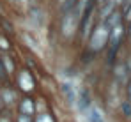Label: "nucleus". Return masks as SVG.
Returning <instances> with one entry per match:
<instances>
[{
	"label": "nucleus",
	"mask_w": 131,
	"mask_h": 122,
	"mask_svg": "<svg viewBox=\"0 0 131 122\" xmlns=\"http://www.w3.org/2000/svg\"><path fill=\"white\" fill-rule=\"evenodd\" d=\"M78 25L80 16L74 9L59 13V36L64 41H73L78 36Z\"/></svg>",
	"instance_id": "nucleus-1"
},
{
	"label": "nucleus",
	"mask_w": 131,
	"mask_h": 122,
	"mask_svg": "<svg viewBox=\"0 0 131 122\" xmlns=\"http://www.w3.org/2000/svg\"><path fill=\"white\" fill-rule=\"evenodd\" d=\"M108 34H110L108 25H106L105 21H96L92 32L89 34L87 41H85L87 50H89V51H92V53H99V51H103V50L106 48V44H108Z\"/></svg>",
	"instance_id": "nucleus-2"
},
{
	"label": "nucleus",
	"mask_w": 131,
	"mask_h": 122,
	"mask_svg": "<svg viewBox=\"0 0 131 122\" xmlns=\"http://www.w3.org/2000/svg\"><path fill=\"white\" fill-rule=\"evenodd\" d=\"M13 80H14V87L18 88L20 94H34L37 88V80L34 76V71H30L28 67L16 69Z\"/></svg>",
	"instance_id": "nucleus-3"
},
{
	"label": "nucleus",
	"mask_w": 131,
	"mask_h": 122,
	"mask_svg": "<svg viewBox=\"0 0 131 122\" xmlns=\"http://www.w3.org/2000/svg\"><path fill=\"white\" fill-rule=\"evenodd\" d=\"M124 36H126L124 23L115 25V27L110 28L108 44H106V48H108V64H113V59H115V55H117V51H119V48H121V44H122Z\"/></svg>",
	"instance_id": "nucleus-4"
},
{
	"label": "nucleus",
	"mask_w": 131,
	"mask_h": 122,
	"mask_svg": "<svg viewBox=\"0 0 131 122\" xmlns=\"http://www.w3.org/2000/svg\"><path fill=\"white\" fill-rule=\"evenodd\" d=\"M18 97H20V92H18V88H16L14 85H11L9 81L0 85V99L4 103V110H13V108H16Z\"/></svg>",
	"instance_id": "nucleus-5"
},
{
	"label": "nucleus",
	"mask_w": 131,
	"mask_h": 122,
	"mask_svg": "<svg viewBox=\"0 0 131 122\" xmlns=\"http://www.w3.org/2000/svg\"><path fill=\"white\" fill-rule=\"evenodd\" d=\"M59 90H60V94L64 96L66 103L71 104V106H74V103H76V96H78V87L73 83V80L59 81Z\"/></svg>",
	"instance_id": "nucleus-6"
},
{
	"label": "nucleus",
	"mask_w": 131,
	"mask_h": 122,
	"mask_svg": "<svg viewBox=\"0 0 131 122\" xmlns=\"http://www.w3.org/2000/svg\"><path fill=\"white\" fill-rule=\"evenodd\" d=\"M16 112L27 113V115H36V97L32 94H21L16 103Z\"/></svg>",
	"instance_id": "nucleus-7"
},
{
	"label": "nucleus",
	"mask_w": 131,
	"mask_h": 122,
	"mask_svg": "<svg viewBox=\"0 0 131 122\" xmlns=\"http://www.w3.org/2000/svg\"><path fill=\"white\" fill-rule=\"evenodd\" d=\"M74 106H76L78 112H83V113L92 106V97H90L89 88H85V87L78 88V96H76V103H74Z\"/></svg>",
	"instance_id": "nucleus-8"
},
{
	"label": "nucleus",
	"mask_w": 131,
	"mask_h": 122,
	"mask_svg": "<svg viewBox=\"0 0 131 122\" xmlns=\"http://www.w3.org/2000/svg\"><path fill=\"white\" fill-rule=\"evenodd\" d=\"M0 62H2V65H4V71H5V74L9 76V78H13L14 76V73H16V59L13 57V51L11 53H0Z\"/></svg>",
	"instance_id": "nucleus-9"
},
{
	"label": "nucleus",
	"mask_w": 131,
	"mask_h": 122,
	"mask_svg": "<svg viewBox=\"0 0 131 122\" xmlns=\"http://www.w3.org/2000/svg\"><path fill=\"white\" fill-rule=\"evenodd\" d=\"M103 21L108 25V28L115 27V25H121V23H124V13L121 11V7H117V9H113Z\"/></svg>",
	"instance_id": "nucleus-10"
},
{
	"label": "nucleus",
	"mask_w": 131,
	"mask_h": 122,
	"mask_svg": "<svg viewBox=\"0 0 131 122\" xmlns=\"http://www.w3.org/2000/svg\"><path fill=\"white\" fill-rule=\"evenodd\" d=\"M44 11L41 5H32L30 9H28V20L32 21V23H36V25H43L44 23Z\"/></svg>",
	"instance_id": "nucleus-11"
},
{
	"label": "nucleus",
	"mask_w": 131,
	"mask_h": 122,
	"mask_svg": "<svg viewBox=\"0 0 131 122\" xmlns=\"http://www.w3.org/2000/svg\"><path fill=\"white\" fill-rule=\"evenodd\" d=\"M85 113H87V122H106L105 120V113H103V110L99 106L92 104Z\"/></svg>",
	"instance_id": "nucleus-12"
},
{
	"label": "nucleus",
	"mask_w": 131,
	"mask_h": 122,
	"mask_svg": "<svg viewBox=\"0 0 131 122\" xmlns=\"http://www.w3.org/2000/svg\"><path fill=\"white\" fill-rule=\"evenodd\" d=\"M34 122H57V119L50 110H46V112H37L34 115Z\"/></svg>",
	"instance_id": "nucleus-13"
},
{
	"label": "nucleus",
	"mask_w": 131,
	"mask_h": 122,
	"mask_svg": "<svg viewBox=\"0 0 131 122\" xmlns=\"http://www.w3.org/2000/svg\"><path fill=\"white\" fill-rule=\"evenodd\" d=\"M113 73H115V76H117V80L119 81H124V83H128V65L126 64H119V65H115V69H113Z\"/></svg>",
	"instance_id": "nucleus-14"
},
{
	"label": "nucleus",
	"mask_w": 131,
	"mask_h": 122,
	"mask_svg": "<svg viewBox=\"0 0 131 122\" xmlns=\"http://www.w3.org/2000/svg\"><path fill=\"white\" fill-rule=\"evenodd\" d=\"M21 36H23V39H25V42H27V46H28L32 51H39V42L36 41V37H34L32 34H28V32H23Z\"/></svg>",
	"instance_id": "nucleus-15"
},
{
	"label": "nucleus",
	"mask_w": 131,
	"mask_h": 122,
	"mask_svg": "<svg viewBox=\"0 0 131 122\" xmlns=\"http://www.w3.org/2000/svg\"><path fill=\"white\" fill-rule=\"evenodd\" d=\"M11 51H13L11 41L5 37V34H0V53H11Z\"/></svg>",
	"instance_id": "nucleus-16"
},
{
	"label": "nucleus",
	"mask_w": 131,
	"mask_h": 122,
	"mask_svg": "<svg viewBox=\"0 0 131 122\" xmlns=\"http://www.w3.org/2000/svg\"><path fill=\"white\" fill-rule=\"evenodd\" d=\"M0 27H2V30H4L5 34H14V32H16L13 21H9L7 18H4V16H0Z\"/></svg>",
	"instance_id": "nucleus-17"
},
{
	"label": "nucleus",
	"mask_w": 131,
	"mask_h": 122,
	"mask_svg": "<svg viewBox=\"0 0 131 122\" xmlns=\"http://www.w3.org/2000/svg\"><path fill=\"white\" fill-rule=\"evenodd\" d=\"M23 60H25V67H28L30 71H37V64H36V59L32 53H27Z\"/></svg>",
	"instance_id": "nucleus-18"
},
{
	"label": "nucleus",
	"mask_w": 131,
	"mask_h": 122,
	"mask_svg": "<svg viewBox=\"0 0 131 122\" xmlns=\"http://www.w3.org/2000/svg\"><path fill=\"white\" fill-rule=\"evenodd\" d=\"M46 110H50L48 108V103H46V97H43V96L36 97V113L37 112H46Z\"/></svg>",
	"instance_id": "nucleus-19"
},
{
	"label": "nucleus",
	"mask_w": 131,
	"mask_h": 122,
	"mask_svg": "<svg viewBox=\"0 0 131 122\" xmlns=\"http://www.w3.org/2000/svg\"><path fill=\"white\" fill-rule=\"evenodd\" d=\"M13 120L14 122H34V115H27V113L16 112V113L13 115Z\"/></svg>",
	"instance_id": "nucleus-20"
},
{
	"label": "nucleus",
	"mask_w": 131,
	"mask_h": 122,
	"mask_svg": "<svg viewBox=\"0 0 131 122\" xmlns=\"http://www.w3.org/2000/svg\"><path fill=\"white\" fill-rule=\"evenodd\" d=\"M121 110H122V115L124 117H131V101H122Z\"/></svg>",
	"instance_id": "nucleus-21"
},
{
	"label": "nucleus",
	"mask_w": 131,
	"mask_h": 122,
	"mask_svg": "<svg viewBox=\"0 0 131 122\" xmlns=\"http://www.w3.org/2000/svg\"><path fill=\"white\" fill-rule=\"evenodd\" d=\"M0 122H14L13 115H0Z\"/></svg>",
	"instance_id": "nucleus-22"
},
{
	"label": "nucleus",
	"mask_w": 131,
	"mask_h": 122,
	"mask_svg": "<svg viewBox=\"0 0 131 122\" xmlns=\"http://www.w3.org/2000/svg\"><path fill=\"white\" fill-rule=\"evenodd\" d=\"M115 7H122V4H124V0H110Z\"/></svg>",
	"instance_id": "nucleus-23"
},
{
	"label": "nucleus",
	"mask_w": 131,
	"mask_h": 122,
	"mask_svg": "<svg viewBox=\"0 0 131 122\" xmlns=\"http://www.w3.org/2000/svg\"><path fill=\"white\" fill-rule=\"evenodd\" d=\"M106 0H94V4H96V7H99V5H103Z\"/></svg>",
	"instance_id": "nucleus-24"
},
{
	"label": "nucleus",
	"mask_w": 131,
	"mask_h": 122,
	"mask_svg": "<svg viewBox=\"0 0 131 122\" xmlns=\"http://www.w3.org/2000/svg\"><path fill=\"white\" fill-rule=\"evenodd\" d=\"M128 96H129V101H131V80L128 81Z\"/></svg>",
	"instance_id": "nucleus-25"
},
{
	"label": "nucleus",
	"mask_w": 131,
	"mask_h": 122,
	"mask_svg": "<svg viewBox=\"0 0 131 122\" xmlns=\"http://www.w3.org/2000/svg\"><path fill=\"white\" fill-rule=\"evenodd\" d=\"M128 23H129V25H128V36L131 37V21H128Z\"/></svg>",
	"instance_id": "nucleus-26"
},
{
	"label": "nucleus",
	"mask_w": 131,
	"mask_h": 122,
	"mask_svg": "<svg viewBox=\"0 0 131 122\" xmlns=\"http://www.w3.org/2000/svg\"><path fill=\"white\" fill-rule=\"evenodd\" d=\"M4 110V103H2V99H0V112Z\"/></svg>",
	"instance_id": "nucleus-27"
},
{
	"label": "nucleus",
	"mask_w": 131,
	"mask_h": 122,
	"mask_svg": "<svg viewBox=\"0 0 131 122\" xmlns=\"http://www.w3.org/2000/svg\"><path fill=\"white\" fill-rule=\"evenodd\" d=\"M0 85H2V81H0Z\"/></svg>",
	"instance_id": "nucleus-28"
}]
</instances>
